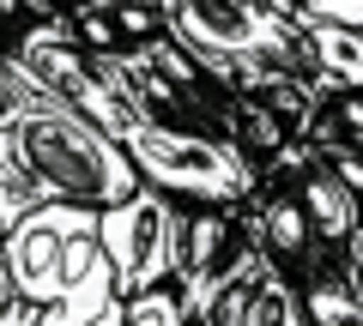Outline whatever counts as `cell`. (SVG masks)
I'll return each instance as SVG.
<instances>
[{"mask_svg":"<svg viewBox=\"0 0 363 326\" xmlns=\"http://www.w3.org/2000/svg\"><path fill=\"white\" fill-rule=\"evenodd\" d=\"M0 272L6 290L37 302V326H121L128 296L97 242V206L37 199L0 235Z\"/></svg>","mask_w":363,"mask_h":326,"instance_id":"1","label":"cell"},{"mask_svg":"<svg viewBox=\"0 0 363 326\" xmlns=\"http://www.w3.org/2000/svg\"><path fill=\"white\" fill-rule=\"evenodd\" d=\"M18 170L30 175L37 199H67V206H116L140 187L133 157L121 151L116 133H104L97 121H85L79 109H61L43 97L30 115H18L6 127Z\"/></svg>","mask_w":363,"mask_h":326,"instance_id":"2","label":"cell"},{"mask_svg":"<svg viewBox=\"0 0 363 326\" xmlns=\"http://www.w3.org/2000/svg\"><path fill=\"white\" fill-rule=\"evenodd\" d=\"M116 139H121V151L133 157L140 182L164 187L182 206H242L260 187V170L224 139V133L169 127V121H140L133 115Z\"/></svg>","mask_w":363,"mask_h":326,"instance_id":"3","label":"cell"},{"mask_svg":"<svg viewBox=\"0 0 363 326\" xmlns=\"http://www.w3.org/2000/svg\"><path fill=\"white\" fill-rule=\"evenodd\" d=\"M169 37L200 61H279L315 73L309 42H303L297 6H272V0H176L169 6Z\"/></svg>","mask_w":363,"mask_h":326,"instance_id":"4","label":"cell"},{"mask_svg":"<svg viewBox=\"0 0 363 326\" xmlns=\"http://www.w3.org/2000/svg\"><path fill=\"white\" fill-rule=\"evenodd\" d=\"M6 61L18 66V78H25L37 97H49V103H61V109H79V115L97 121L104 133H121V127L133 121L128 103L116 97V85L97 73V61L85 54V42L73 37L67 13H55V18H43V25H30L25 37L6 49Z\"/></svg>","mask_w":363,"mask_h":326,"instance_id":"5","label":"cell"},{"mask_svg":"<svg viewBox=\"0 0 363 326\" xmlns=\"http://www.w3.org/2000/svg\"><path fill=\"white\" fill-rule=\"evenodd\" d=\"M267 266V248L255 242L242 206H188L182 211V248H176V296L188 314L212 320L218 296Z\"/></svg>","mask_w":363,"mask_h":326,"instance_id":"6","label":"cell"},{"mask_svg":"<svg viewBox=\"0 0 363 326\" xmlns=\"http://www.w3.org/2000/svg\"><path fill=\"white\" fill-rule=\"evenodd\" d=\"M182 199H169L164 187L140 182L128 199L97 206V242H104L109 266H116L121 296L152 290L176 278V248H182Z\"/></svg>","mask_w":363,"mask_h":326,"instance_id":"7","label":"cell"},{"mask_svg":"<svg viewBox=\"0 0 363 326\" xmlns=\"http://www.w3.org/2000/svg\"><path fill=\"white\" fill-rule=\"evenodd\" d=\"M67 25L85 42V54H133L169 30V13L157 0H73Z\"/></svg>","mask_w":363,"mask_h":326,"instance_id":"8","label":"cell"},{"mask_svg":"<svg viewBox=\"0 0 363 326\" xmlns=\"http://www.w3.org/2000/svg\"><path fill=\"white\" fill-rule=\"evenodd\" d=\"M212 326H309V308H303V284L285 272V266H260L255 278L230 284L212 308Z\"/></svg>","mask_w":363,"mask_h":326,"instance_id":"9","label":"cell"},{"mask_svg":"<svg viewBox=\"0 0 363 326\" xmlns=\"http://www.w3.org/2000/svg\"><path fill=\"white\" fill-rule=\"evenodd\" d=\"M303 42H309V66H315V78H321V91H333V85L363 91V30L357 25L303 18Z\"/></svg>","mask_w":363,"mask_h":326,"instance_id":"10","label":"cell"},{"mask_svg":"<svg viewBox=\"0 0 363 326\" xmlns=\"http://www.w3.org/2000/svg\"><path fill=\"white\" fill-rule=\"evenodd\" d=\"M121 326H212V320H200V314L182 308L176 284H152V290H133V296H128Z\"/></svg>","mask_w":363,"mask_h":326,"instance_id":"11","label":"cell"},{"mask_svg":"<svg viewBox=\"0 0 363 326\" xmlns=\"http://www.w3.org/2000/svg\"><path fill=\"white\" fill-rule=\"evenodd\" d=\"M37 206V187H30V175L18 170V157H13V145H6V133H0V235L13 230L25 211Z\"/></svg>","mask_w":363,"mask_h":326,"instance_id":"12","label":"cell"},{"mask_svg":"<svg viewBox=\"0 0 363 326\" xmlns=\"http://www.w3.org/2000/svg\"><path fill=\"white\" fill-rule=\"evenodd\" d=\"M55 13H67L61 0H0V54L13 49L30 25H43V18H55Z\"/></svg>","mask_w":363,"mask_h":326,"instance_id":"13","label":"cell"},{"mask_svg":"<svg viewBox=\"0 0 363 326\" xmlns=\"http://www.w3.org/2000/svg\"><path fill=\"white\" fill-rule=\"evenodd\" d=\"M37 103H43V97L30 91L25 78H18V66L6 61V54H0V133L13 127L18 115H30V109H37Z\"/></svg>","mask_w":363,"mask_h":326,"instance_id":"14","label":"cell"},{"mask_svg":"<svg viewBox=\"0 0 363 326\" xmlns=\"http://www.w3.org/2000/svg\"><path fill=\"white\" fill-rule=\"evenodd\" d=\"M297 18H333L363 30V0H297Z\"/></svg>","mask_w":363,"mask_h":326,"instance_id":"15","label":"cell"},{"mask_svg":"<svg viewBox=\"0 0 363 326\" xmlns=\"http://www.w3.org/2000/svg\"><path fill=\"white\" fill-rule=\"evenodd\" d=\"M0 326H37V302H25L18 290H0Z\"/></svg>","mask_w":363,"mask_h":326,"instance_id":"16","label":"cell"},{"mask_svg":"<svg viewBox=\"0 0 363 326\" xmlns=\"http://www.w3.org/2000/svg\"><path fill=\"white\" fill-rule=\"evenodd\" d=\"M272 6H297V0H272Z\"/></svg>","mask_w":363,"mask_h":326,"instance_id":"17","label":"cell"},{"mask_svg":"<svg viewBox=\"0 0 363 326\" xmlns=\"http://www.w3.org/2000/svg\"><path fill=\"white\" fill-rule=\"evenodd\" d=\"M157 6H164V13H169V6H176V0H157Z\"/></svg>","mask_w":363,"mask_h":326,"instance_id":"18","label":"cell"},{"mask_svg":"<svg viewBox=\"0 0 363 326\" xmlns=\"http://www.w3.org/2000/svg\"><path fill=\"white\" fill-rule=\"evenodd\" d=\"M0 290H6V272H0Z\"/></svg>","mask_w":363,"mask_h":326,"instance_id":"19","label":"cell"}]
</instances>
